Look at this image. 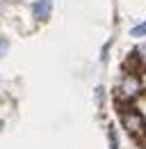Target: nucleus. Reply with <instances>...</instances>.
Here are the masks:
<instances>
[{
    "label": "nucleus",
    "instance_id": "7ed1b4c3",
    "mask_svg": "<svg viewBox=\"0 0 146 149\" xmlns=\"http://www.w3.org/2000/svg\"><path fill=\"white\" fill-rule=\"evenodd\" d=\"M53 12V0H36L32 5V14H34L39 21H46Z\"/></svg>",
    "mask_w": 146,
    "mask_h": 149
},
{
    "label": "nucleus",
    "instance_id": "20e7f679",
    "mask_svg": "<svg viewBox=\"0 0 146 149\" xmlns=\"http://www.w3.org/2000/svg\"><path fill=\"white\" fill-rule=\"evenodd\" d=\"M130 35H132V37H146V23L137 25V28H132V30H130Z\"/></svg>",
    "mask_w": 146,
    "mask_h": 149
},
{
    "label": "nucleus",
    "instance_id": "f257e3e1",
    "mask_svg": "<svg viewBox=\"0 0 146 149\" xmlns=\"http://www.w3.org/2000/svg\"><path fill=\"white\" fill-rule=\"evenodd\" d=\"M119 115H121V122H123V126L130 135H135L137 140H142L146 147V122L144 117L139 115V110H135L130 103H119Z\"/></svg>",
    "mask_w": 146,
    "mask_h": 149
},
{
    "label": "nucleus",
    "instance_id": "39448f33",
    "mask_svg": "<svg viewBox=\"0 0 146 149\" xmlns=\"http://www.w3.org/2000/svg\"><path fill=\"white\" fill-rule=\"evenodd\" d=\"M5 53H7V41H5V39H0V57L5 55Z\"/></svg>",
    "mask_w": 146,
    "mask_h": 149
},
{
    "label": "nucleus",
    "instance_id": "0eeeda50",
    "mask_svg": "<svg viewBox=\"0 0 146 149\" xmlns=\"http://www.w3.org/2000/svg\"><path fill=\"white\" fill-rule=\"evenodd\" d=\"M0 126H2V122H0Z\"/></svg>",
    "mask_w": 146,
    "mask_h": 149
},
{
    "label": "nucleus",
    "instance_id": "f03ea898",
    "mask_svg": "<svg viewBox=\"0 0 146 149\" xmlns=\"http://www.w3.org/2000/svg\"><path fill=\"white\" fill-rule=\"evenodd\" d=\"M139 92H142L139 76H137V74H126V78H123V80H121V85H119L116 99H119V103H130V101H132Z\"/></svg>",
    "mask_w": 146,
    "mask_h": 149
},
{
    "label": "nucleus",
    "instance_id": "423d86ee",
    "mask_svg": "<svg viewBox=\"0 0 146 149\" xmlns=\"http://www.w3.org/2000/svg\"><path fill=\"white\" fill-rule=\"evenodd\" d=\"M110 142H112V149H116V138H114V131H110Z\"/></svg>",
    "mask_w": 146,
    "mask_h": 149
}]
</instances>
